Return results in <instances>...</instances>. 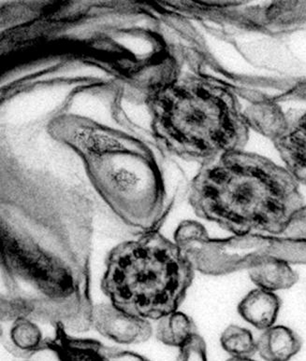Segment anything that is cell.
Returning <instances> with one entry per match:
<instances>
[{
	"label": "cell",
	"instance_id": "obj_12",
	"mask_svg": "<svg viewBox=\"0 0 306 361\" xmlns=\"http://www.w3.org/2000/svg\"><path fill=\"white\" fill-rule=\"evenodd\" d=\"M10 330L3 331L1 341L4 348L13 356L30 359L45 351V339L39 326L28 317H19L10 322Z\"/></svg>",
	"mask_w": 306,
	"mask_h": 361
},
{
	"label": "cell",
	"instance_id": "obj_9",
	"mask_svg": "<svg viewBox=\"0 0 306 361\" xmlns=\"http://www.w3.org/2000/svg\"><path fill=\"white\" fill-rule=\"evenodd\" d=\"M92 328L107 339L121 345H139L152 337L149 320L126 314L111 302L94 306Z\"/></svg>",
	"mask_w": 306,
	"mask_h": 361
},
{
	"label": "cell",
	"instance_id": "obj_5",
	"mask_svg": "<svg viewBox=\"0 0 306 361\" xmlns=\"http://www.w3.org/2000/svg\"><path fill=\"white\" fill-rule=\"evenodd\" d=\"M83 161L95 190L124 224L141 233L160 231L169 209L165 184L149 152L114 153Z\"/></svg>",
	"mask_w": 306,
	"mask_h": 361
},
{
	"label": "cell",
	"instance_id": "obj_19",
	"mask_svg": "<svg viewBox=\"0 0 306 361\" xmlns=\"http://www.w3.org/2000/svg\"><path fill=\"white\" fill-rule=\"evenodd\" d=\"M226 361H257L253 360L252 357H230Z\"/></svg>",
	"mask_w": 306,
	"mask_h": 361
},
{
	"label": "cell",
	"instance_id": "obj_2",
	"mask_svg": "<svg viewBox=\"0 0 306 361\" xmlns=\"http://www.w3.org/2000/svg\"><path fill=\"white\" fill-rule=\"evenodd\" d=\"M189 202L199 218L235 235H282L305 204L299 182L286 167L245 149L201 166L190 182Z\"/></svg>",
	"mask_w": 306,
	"mask_h": 361
},
{
	"label": "cell",
	"instance_id": "obj_14",
	"mask_svg": "<svg viewBox=\"0 0 306 361\" xmlns=\"http://www.w3.org/2000/svg\"><path fill=\"white\" fill-rule=\"evenodd\" d=\"M251 281L257 288L276 293L288 290L298 282L299 274L284 259H270L248 270Z\"/></svg>",
	"mask_w": 306,
	"mask_h": 361
},
{
	"label": "cell",
	"instance_id": "obj_17",
	"mask_svg": "<svg viewBox=\"0 0 306 361\" xmlns=\"http://www.w3.org/2000/svg\"><path fill=\"white\" fill-rule=\"evenodd\" d=\"M175 361H208L206 343L200 334H196L179 349Z\"/></svg>",
	"mask_w": 306,
	"mask_h": 361
},
{
	"label": "cell",
	"instance_id": "obj_1",
	"mask_svg": "<svg viewBox=\"0 0 306 361\" xmlns=\"http://www.w3.org/2000/svg\"><path fill=\"white\" fill-rule=\"evenodd\" d=\"M93 233V211L81 199L3 198L1 322L90 330Z\"/></svg>",
	"mask_w": 306,
	"mask_h": 361
},
{
	"label": "cell",
	"instance_id": "obj_18",
	"mask_svg": "<svg viewBox=\"0 0 306 361\" xmlns=\"http://www.w3.org/2000/svg\"><path fill=\"white\" fill-rule=\"evenodd\" d=\"M282 235L297 240H306V204L291 216Z\"/></svg>",
	"mask_w": 306,
	"mask_h": 361
},
{
	"label": "cell",
	"instance_id": "obj_7",
	"mask_svg": "<svg viewBox=\"0 0 306 361\" xmlns=\"http://www.w3.org/2000/svg\"><path fill=\"white\" fill-rule=\"evenodd\" d=\"M54 135L86 159L121 152H148L134 137L95 121L68 116L56 121Z\"/></svg>",
	"mask_w": 306,
	"mask_h": 361
},
{
	"label": "cell",
	"instance_id": "obj_15",
	"mask_svg": "<svg viewBox=\"0 0 306 361\" xmlns=\"http://www.w3.org/2000/svg\"><path fill=\"white\" fill-rule=\"evenodd\" d=\"M198 334L194 320L180 311L161 317L155 327V336L160 343L179 349Z\"/></svg>",
	"mask_w": 306,
	"mask_h": 361
},
{
	"label": "cell",
	"instance_id": "obj_10",
	"mask_svg": "<svg viewBox=\"0 0 306 361\" xmlns=\"http://www.w3.org/2000/svg\"><path fill=\"white\" fill-rule=\"evenodd\" d=\"M272 141L286 169L306 186V112L288 120L287 126Z\"/></svg>",
	"mask_w": 306,
	"mask_h": 361
},
{
	"label": "cell",
	"instance_id": "obj_8",
	"mask_svg": "<svg viewBox=\"0 0 306 361\" xmlns=\"http://www.w3.org/2000/svg\"><path fill=\"white\" fill-rule=\"evenodd\" d=\"M54 328V337L45 338V348L59 361H150L135 352L107 346L98 340L72 336L61 324Z\"/></svg>",
	"mask_w": 306,
	"mask_h": 361
},
{
	"label": "cell",
	"instance_id": "obj_16",
	"mask_svg": "<svg viewBox=\"0 0 306 361\" xmlns=\"http://www.w3.org/2000/svg\"><path fill=\"white\" fill-rule=\"evenodd\" d=\"M220 343L230 357H252L258 353V345L252 332L238 325H230L225 329Z\"/></svg>",
	"mask_w": 306,
	"mask_h": 361
},
{
	"label": "cell",
	"instance_id": "obj_13",
	"mask_svg": "<svg viewBox=\"0 0 306 361\" xmlns=\"http://www.w3.org/2000/svg\"><path fill=\"white\" fill-rule=\"evenodd\" d=\"M259 357L265 361H290L301 351L302 340L290 328L274 325L257 340Z\"/></svg>",
	"mask_w": 306,
	"mask_h": 361
},
{
	"label": "cell",
	"instance_id": "obj_11",
	"mask_svg": "<svg viewBox=\"0 0 306 361\" xmlns=\"http://www.w3.org/2000/svg\"><path fill=\"white\" fill-rule=\"evenodd\" d=\"M281 305L276 293L257 288L239 302L237 311L245 322L264 331L276 324Z\"/></svg>",
	"mask_w": 306,
	"mask_h": 361
},
{
	"label": "cell",
	"instance_id": "obj_3",
	"mask_svg": "<svg viewBox=\"0 0 306 361\" xmlns=\"http://www.w3.org/2000/svg\"><path fill=\"white\" fill-rule=\"evenodd\" d=\"M155 137L184 160L209 164L244 151L250 126L230 89L200 78L176 80L150 99Z\"/></svg>",
	"mask_w": 306,
	"mask_h": 361
},
{
	"label": "cell",
	"instance_id": "obj_6",
	"mask_svg": "<svg viewBox=\"0 0 306 361\" xmlns=\"http://www.w3.org/2000/svg\"><path fill=\"white\" fill-rule=\"evenodd\" d=\"M173 238L194 270L205 276L249 270L270 259L306 265V240L283 235L249 233L211 238L203 224L187 219L178 225Z\"/></svg>",
	"mask_w": 306,
	"mask_h": 361
},
{
	"label": "cell",
	"instance_id": "obj_4",
	"mask_svg": "<svg viewBox=\"0 0 306 361\" xmlns=\"http://www.w3.org/2000/svg\"><path fill=\"white\" fill-rule=\"evenodd\" d=\"M105 264L104 295L115 307L147 320L178 311L195 276L180 247L160 231L115 245Z\"/></svg>",
	"mask_w": 306,
	"mask_h": 361
}]
</instances>
